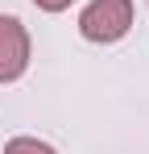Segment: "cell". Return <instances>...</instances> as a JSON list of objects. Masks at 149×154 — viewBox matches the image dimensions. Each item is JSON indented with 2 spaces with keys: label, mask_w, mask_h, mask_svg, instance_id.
<instances>
[{
  "label": "cell",
  "mask_w": 149,
  "mask_h": 154,
  "mask_svg": "<svg viewBox=\"0 0 149 154\" xmlns=\"http://www.w3.org/2000/svg\"><path fill=\"white\" fill-rule=\"evenodd\" d=\"M128 25H133V0H91L79 17V33L87 42H99V46L120 42L128 33Z\"/></svg>",
  "instance_id": "obj_1"
},
{
  "label": "cell",
  "mask_w": 149,
  "mask_h": 154,
  "mask_svg": "<svg viewBox=\"0 0 149 154\" xmlns=\"http://www.w3.org/2000/svg\"><path fill=\"white\" fill-rule=\"evenodd\" d=\"M29 67V33L17 17H0V83H13Z\"/></svg>",
  "instance_id": "obj_2"
},
{
  "label": "cell",
  "mask_w": 149,
  "mask_h": 154,
  "mask_svg": "<svg viewBox=\"0 0 149 154\" xmlns=\"http://www.w3.org/2000/svg\"><path fill=\"white\" fill-rule=\"evenodd\" d=\"M4 154H54V146L50 142H37V137H13L4 146Z\"/></svg>",
  "instance_id": "obj_3"
},
{
  "label": "cell",
  "mask_w": 149,
  "mask_h": 154,
  "mask_svg": "<svg viewBox=\"0 0 149 154\" xmlns=\"http://www.w3.org/2000/svg\"><path fill=\"white\" fill-rule=\"evenodd\" d=\"M37 8H46V13H62V8H71L74 0H33Z\"/></svg>",
  "instance_id": "obj_4"
}]
</instances>
